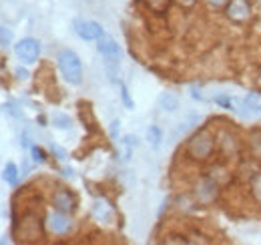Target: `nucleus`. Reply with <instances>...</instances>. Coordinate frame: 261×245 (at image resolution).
<instances>
[{"label": "nucleus", "mask_w": 261, "mask_h": 245, "mask_svg": "<svg viewBox=\"0 0 261 245\" xmlns=\"http://www.w3.org/2000/svg\"><path fill=\"white\" fill-rule=\"evenodd\" d=\"M57 62H59V70L65 77L66 83H70L74 87L83 83V62L74 51H68V48L61 51L57 57Z\"/></svg>", "instance_id": "f03ea898"}, {"label": "nucleus", "mask_w": 261, "mask_h": 245, "mask_svg": "<svg viewBox=\"0 0 261 245\" xmlns=\"http://www.w3.org/2000/svg\"><path fill=\"white\" fill-rule=\"evenodd\" d=\"M175 2H177V4L181 6V8H193L197 0H175Z\"/></svg>", "instance_id": "a878e982"}, {"label": "nucleus", "mask_w": 261, "mask_h": 245, "mask_svg": "<svg viewBox=\"0 0 261 245\" xmlns=\"http://www.w3.org/2000/svg\"><path fill=\"white\" fill-rule=\"evenodd\" d=\"M53 125L57 127V129H61V131H68L70 127H72V119L65 115V113H57L55 117H53Z\"/></svg>", "instance_id": "f3484780"}, {"label": "nucleus", "mask_w": 261, "mask_h": 245, "mask_svg": "<svg viewBox=\"0 0 261 245\" xmlns=\"http://www.w3.org/2000/svg\"><path fill=\"white\" fill-rule=\"evenodd\" d=\"M97 48H98V53H100V55H102L107 61H111V62H117L121 57H123V51H121L119 42H117L115 38L107 36V34H102V36L98 38Z\"/></svg>", "instance_id": "6e6552de"}, {"label": "nucleus", "mask_w": 261, "mask_h": 245, "mask_svg": "<svg viewBox=\"0 0 261 245\" xmlns=\"http://www.w3.org/2000/svg\"><path fill=\"white\" fill-rule=\"evenodd\" d=\"M215 103H217L219 107L227 109V111H233V113H237V111H239V105H241L239 99H233V96H229V94H217V96H215Z\"/></svg>", "instance_id": "4468645a"}, {"label": "nucleus", "mask_w": 261, "mask_h": 245, "mask_svg": "<svg viewBox=\"0 0 261 245\" xmlns=\"http://www.w3.org/2000/svg\"><path fill=\"white\" fill-rule=\"evenodd\" d=\"M249 187H251V195H253V199H255V201L261 205V171H259V173H255V175L251 177V183H249Z\"/></svg>", "instance_id": "6ab92c4d"}, {"label": "nucleus", "mask_w": 261, "mask_h": 245, "mask_svg": "<svg viewBox=\"0 0 261 245\" xmlns=\"http://www.w3.org/2000/svg\"><path fill=\"white\" fill-rule=\"evenodd\" d=\"M217 191H219V185L215 183L211 177H205V179H201L199 183H197V197H199V201H203V203H209V201H213L215 197H217Z\"/></svg>", "instance_id": "9b49d317"}, {"label": "nucleus", "mask_w": 261, "mask_h": 245, "mask_svg": "<svg viewBox=\"0 0 261 245\" xmlns=\"http://www.w3.org/2000/svg\"><path fill=\"white\" fill-rule=\"evenodd\" d=\"M14 53L24 64H34L40 57V42L36 38H22L14 44Z\"/></svg>", "instance_id": "20e7f679"}, {"label": "nucleus", "mask_w": 261, "mask_h": 245, "mask_svg": "<svg viewBox=\"0 0 261 245\" xmlns=\"http://www.w3.org/2000/svg\"><path fill=\"white\" fill-rule=\"evenodd\" d=\"M123 143H125L129 149H133V147H137V145H139V139H137V137H133V135H127V137L123 139Z\"/></svg>", "instance_id": "393cba45"}, {"label": "nucleus", "mask_w": 261, "mask_h": 245, "mask_svg": "<svg viewBox=\"0 0 261 245\" xmlns=\"http://www.w3.org/2000/svg\"><path fill=\"white\" fill-rule=\"evenodd\" d=\"M53 205H55V209H59V211H63V213H72V211L76 209V197H74L72 191L61 187V189H57L55 195H53Z\"/></svg>", "instance_id": "0eeeda50"}, {"label": "nucleus", "mask_w": 261, "mask_h": 245, "mask_svg": "<svg viewBox=\"0 0 261 245\" xmlns=\"http://www.w3.org/2000/svg\"><path fill=\"white\" fill-rule=\"evenodd\" d=\"M159 107L167 111V113H173V111H177L179 109V96L175 94V92H163L161 96H159Z\"/></svg>", "instance_id": "ddd939ff"}, {"label": "nucleus", "mask_w": 261, "mask_h": 245, "mask_svg": "<svg viewBox=\"0 0 261 245\" xmlns=\"http://www.w3.org/2000/svg\"><path fill=\"white\" fill-rule=\"evenodd\" d=\"M147 141L151 143L153 149H159V145H161V141H163V131H161L157 125H151V127L147 129Z\"/></svg>", "instance_id": "2eb2a0df"}, {"label": "nucleus", "mask_w": 261, "mask_h": 245, "mask_svg": "<svg viewBox=\"0 0 261 245\" xmlns=\"http://www.w3.org/2000/svg\"><path fill=\"white\" fill-rule=\"evenodd\" d=\"M16 231L20 235V241H38L42 237V221L33 213H27L18 223Z\"/></svg>", "instance_id": "7ed1b4c3"}, {"label": "nucleus", "mask_w": 261, "mask_h": 245, "mask_svg": "<svg viewBox=\"0 0 261 245\" xmlns=\"http://www.w3.org/2000/svg\"><path fill=\"white\" fill-rule=\"evenodd\" d=\"M16 77H18V79H27V77H29V72H27L24 68H16Z\"/></svg>", "instance_id": "cd10ccee"}, {"label": "nucleus", "mask_w": 261, "mask_h": 245, "mask_svg": "<svg viewBox=\"0 0 261 245\" xmlns=\"http://www.w3.org/2000/svg\"><path fill=\"white\" fill-rule=\"evenodd\" d=\"M72 31L76 32L83 40H98L105 34L102 27L98 22H95V20H83V18H76L72 22Z\"/></svg>", "instance_id": "423d86ee"}, {"label": "nucleus", "mask_w": 261, "mask_h": 245, "mask_svg": "<svg viewBox=\"0 0 261 245\" xmlns=\"http://www.w3.org/2000/svg\"><path fill=\"white\" fill-rule=\"evenodd\" d=\"M2 179L8 185H16L18 183V167L14 163H6L4 171H2Z\"/></svg>", "instance_id": "dca6fc26"}, {"label": "nucleus", "mask_w": 261, "mask_h": 245, "mask_svg": "<svg viewBox=\"0 0 261 245\" xmlns=\"http://www.w3.org/2000/svg\"><path fill=\"white\" fill-rule=\"evenodd\" d=\"M237 115H241L245 119H257V117H261V92H247L241 99Z\"/></svg>", "instance_id": "39448f33"}, {"label": "nucleus", "mask_w": 261, "mask_h": 245, "mask_svg": "<svg viewBox=\"0 0 261 245\" xmlns=\"http://www.w3.org/2000/svg\"><path fill=\"white\" fill-rule=\"evenodd\" d=\"M227 16L235 22H245L251 16V4L249 0H229L227 6Z\"/></svg>", "instance_id": "1a4fd4ad"}, {"label": "nucleus", "mask_w": 261, "mask_h": 245, "mask_svg": "<svg viewBox=\"0 0 261 245\" xmlns=\"http://www.w3.org/2000/svg\"><path fill=\"white\" fill-rule=\"evenodd\" d=\"M121 99H123V103H125V107H127V109H135V103H133L129 91H127V87H125L123 83H121Z\"/></svg>", "instance_id": "412c9836"}, {"label": "nucleus", "mask_w": 261, "mask_h": 245, "mask_svg": "<svg viewBox=\"0 0 261 245\" xmlns=\"http://www.w3.org/2000/svg\"><path fill=\"white\" fill-rule=\"evenodd\" d=\"M50 151L57 155V159H66V151H65V149H61L59 145H55V143L50 145Z\"/></svg>", "instance_id": "b1692460"}, {"label": "nucleus", "mask_w": 261, "mask_h": 245, "mask_svg": "<svg viewBox=\"0 0 261 245\" xmlns=\"http://www.w3.org/2000/svg\"><path fill=\"white\" fill-rule=\"evenodd\" d=\"M145 4L153 10V12H157V14H163L169 10V6H171V0H145Z\"/></svg>", "instance_id": "a211bd4d"}, {"label": "nucleus", "mask_w": 261, "mask_h": 245, "mask_svg": "<svg viewBox=\"0 0 261 245\" xmlns=\"http://www.w3.org/2000/svg\"><path fill=\"white\" fill-rule=\"evenodd\" d=\"M117 133H119V121H113V125H111V135L117 137Z\"/></svg>", "instance_id": "bb28decb"}, {"label": "nucleus", "mask_w": 261, "mask_h": 245, "mask_svg": "<svg viewBox=\"0 0 261 245\" xmlns=\"http://www.w3.org/2000/svg\"><path fill=\"white\" fill-rule=\"evenodd\" d=\"M205 2H207L211 8H215V10H217V8H223V6H227L229 0H205Z\"/></svg>", "instance_id": "5701e85b"}, {"label": "nucleus", "mask_w": 261, "mask_h": 245, "mask_svg": "<svg viewBox=\"0 0 261 245\" xmlns=\"http://www.w3.org/2000/svg\"><path fill=\"white\" fill-rule=\"evenodd\" d=\"M10 42H12V32L0 24V48H8Z\"/></svg>", "instance_id": "aec40b11"}, {"label": "nucleus", "mask_w": 261, "mask_h": 245, "mask_svg": "<svg viewBox=\"0 0 261 245\" xmlns=\"http://www.w3.org/2000/svg\"><path fill=\"white\" fill-rule=\"evenodd\" d=\"M187 157L193 161H207L215 151V137L209 129H199L187 141Z\"/></svg>", "instance_id": "f257e3e1"}, {"label": "nucleus", "mask_w": 261, "mask_h": 245, "mask_svg": "<svg viewBox=\"0 0 261 245\" xmlns=\"http://www.w3.org/2000/svg\"><path fill=\"white\" fill-rule=\"evenodd\" d=\"M31 153H33L34 163H44V161H46V153H44V149H40V147H33Z\"/></svg>", "instance_id": "4be33fe9"}, {"label": "nucleus", "mask_w": 261, "mask_h": 245, "mask_svg": "<svg viewBox=\"0 0 261 245\" xmlns=\"http://www.w3.org/2000/svg\"><path fill=\"white\" fill-rule=\"evenodd\" d=\"M93 217L97 221H100V223H111L115 219V209H113V205L107 199L98 197L93 203Z\"/></svg>", "instance_id": "f8f14e48"}, {"label": "nucleus", "mask_w": 261, "mask_h": 245, "mask_svg": "<svg viewBox=\"0 0 261 245\" xmlns=\"http://www.w3.org/2000/svg\"><path fill=\"white\" fill-rule=\"evenodd\" d=\"M70 227H72V221H70V217L63 211H55V213L48 215V229L53 231V233H57V235H65L70 231Z\"/></svg>", "instance_id": "9d476101"}]
</instances>
